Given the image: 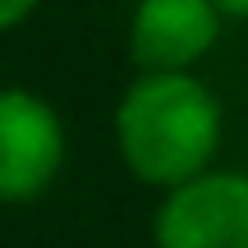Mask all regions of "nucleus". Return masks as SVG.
Segmentation results:
<instances>
[{"instance_id":"f257e3e1","label":"nucleus","mask_w":248,"mask_h":248,"mask_svg":"<svg viewBox=\"0 0 248 248\" xmlns=\"http://www.w3.org/2000/svg\"><path fill=\"white\" fill-rule=\"evenodd\" d=\"M225 110L198 74H138L115 106V147L138 184L170 188L207 175Z\"/></svg>"},{"instance_id":"f03ea898","label":"nucleus","mask_w":248,"mask_h":248,"mask_svg":"<svg viewBox=\"0 0 248 248\" xmlns=\"http://www.w3.org/2000/svg\"><path fill=\"white\" fill-rule=\"evenodd\" d=\"M156 248H248V175L207 170L170 188L152 216Z\"/></svg>"},{"instance_id":"7ed1b4c3","label":"nucleus","mask_w":248,"mask_h":248,"mask_svg":"<svg viewBox=\"0 0 248 248\" xmlns=\"http://www.w3.org/2000/svg\"><path fill=\"white\" fill-rule=\"evenodd\" d=\"M64 166V124L46 97L0 88V202H32Z\"/></svg>"},{"instance_id":"20e7f679","label":"nucleus","mask_w":248,"mask_h":248,"mask_svg":"<svg viewBox=\"0 0 248 248\" xmlns=\"http://www.w3.org/2000/svg\"><path fill=\"white\" fill-rule=\"evenodd\" d=\"M221 23L212 0H138L129 18V55L138 74H193L216 46Z\"/></svg>"},{"instance_id":"39448f33","label":"nucleus","mask_w":248,"mask_h":248,"mask_svg":"<svg viewBox=\"0 0 248 248\" xmlns=\"http://www.w3.org/2000/svg\"><path fill=\"white\" fill-rule=\"evenodd\" d=\"M37 5L42 0H0V32H14L18 23H28L37 14Z\"/></svg>"},{"instance_id":"423d86ee","label":"nucleus","mask_w":248,"mask_h":248,"mask_svg":"<svg viewBox=\"0 0 248 248\" xmlns=\"http://www.w3.org/2000/svg\"><path fill=\"white\" fill-rule=\"evenodd\" d=\"M212 5H216L221 18H244L248 23V0H212Z\"/></svg>"}]
</instances>
